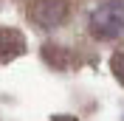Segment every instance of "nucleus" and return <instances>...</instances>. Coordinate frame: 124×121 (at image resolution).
<instances>
[{"label":"nucleus","mask_w":124,"mask_h":121,"mask_svg":"<svg viewBox=\"0 0 124 121\" xmlns=\"http://www.w3.org/2000/svg\"><path fill=\"white\" fill-rule=\"evenodd\" d=\"M90 34L99 39L124 37V0H101L90 14Z\"/></svg>","instance_id":"obj_1"},{"label":"nucleus","mask_w":124,"mask_h":121,"mask_svg":"<svg viewBox=\"0 0 124 121\" xmlns=\"http://www.w3.org/2000/svg\"><path fill=\"white\" fill-rule=\"evenodd\" d=\"M70 14V3L68 0H31L28 17L39 28H56L68 20Z\"/></svg>","instance_id":"obj_2"},{"label":"nucleus","mask_w":124,"mask_h":121,"mask_svg":"<svg viewBox=\"0 0 124 121\" xmlns=\"http://www.w3.org/2000/svg\"><path fill=\"white\" fill-rule=\"evenodd\" d=\"M25 51V37L17 28H0V62H11Z\"/></svg>","instance_id":"obj_3"},{"label":"nucleus","mask_w":124,"mask_h":121,"mask_svg":"<svg viewBox=\"0 0 124 121\" xmlns=\"http://www.w3.org/2000/svg\"><path fill=\"white\" fill-rule=\"evenodd\" d=\"M42 56H45L48 65H54V68H68L70 65V53L59 45H45L42 48Z\"/></svg>","instance_id":"obj_4"},{"label":"nucleus","mask_w":124,"mask_h":121,"mask_svg":"<svg viewBox=\"0 0 124 121\" xmlns=\"http://www.w3.org/2000/svg\"><path fill=\"white\" fill-rule=\"evenodd\" d=\"M110 68H113V76H116L118 82L124 84V51L113 53V59H110Z\"/></svg>","instance_id":"obj_5"},{"label":"nucleus","mask_w":124,"mask_h":121,"mask_svg":"<svg viewBox=\"0 0 124 121\" xmlns=\"http://www.w3.org/2000/svg\"><path fill=\"white\" fill-rule=\"evenodd\" d=\"M54 121H76V118H73V115H56Z\"/></svg>","instance_id":"obj_6"}]
</instances>
